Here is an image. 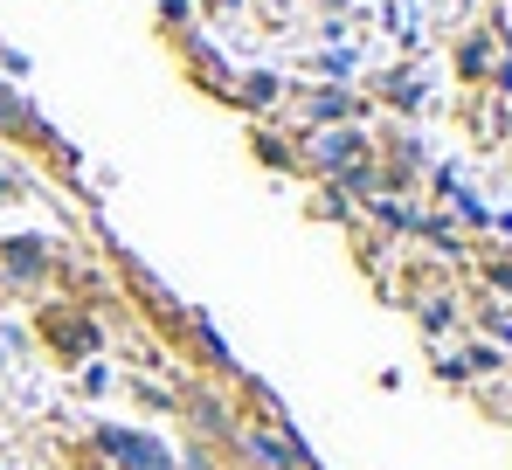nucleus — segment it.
Returning <instances> with one entry per match:
<instances>
[{"mask_svg": "<svg viewBox=\"0 0 512 470\" xmlns=\"http://www.w3.org/2000/svg\"><path fill=\"white\" fill-rule=\"evenodd\" d=\"M229 457L243 470H319V457L305 450V436H298V422L291 415H236V429H229V443H222Z\"/></svg>", "mask_w": 512, "mask_h": 470, "instance_id": "obj_1", "label": "nucleus"}, {"mask_svg": "<svg viewBox=\"0 0 512 470\" xmlns=\"http://www.w3.org/2000/svg\"><path fill=\"white\" fill-rule=\"evenodd\" d=\"M90 450L104 457V470H180L167 436L160 429H132V422H97Z\"/></svg>", "mask_w": 512, "mask_h": 470, "instance_id": "obj_2", "label": "nucleus"}, {"mask_svg": "<svg viewBox=\"0 0 512 470\" xmlns=\"http://www.w3.org/2000/svg\"><path fill=\"white\" fill-rule=\"evenodd\" d=\"M56 242L49 235H0V291L7 298H42L56 277Z\"/></svg>", "mask_w": 512, "mask_h": 470, "instance_id": "obj_3", "label": "nucleus"}, {"mask_svg": "<svg viewBox=\"0 0 512 470\" xmlns=\"http://www.w3.org/2000/svg\"><path fill=\"white\" fill-rule=\"evenodd\" d=\"M173 415L194 429V443H229V429H236V401H229V388L222 381H180L173 388Z\"/></svg>", "mask_w": 512, "mask_h": 470, "instance_id": "obj_4", "label": "nucleus"}, {"mask_svg": "<svg viewBox=\"0 0 512 470\" xmlns=\"http://www.w3.org/2000/svg\"><path fill=\"white\" fill-rule=\"evenodd\" d=\"M35 332H42V346L56 353V360H97V346H104V325L84 312V305H42L35 312Z\"/></svg>", "mask_w": 512, "mask_h": 470, "instance_id": "obj_5", "label": "nucleus"}, {"mask_svg": "<svg viewBox=\"0 0 512 470\" xmlns=\"http://www.w3.org/2000/svg\"><path fill=\"white\" fill-rule=\"evenodd\" d=\"M367 159H374V146H367V132H360V125H326V132H312V146L298 153V166H305V173H319V180H340V173L367 166Z\"/></svg>", "mask_w": 512, "mask_h": 470, "instance_id": "obj_6", "label": "nucleus"}, {"mask_svg": "<svg viewBox=\"0 0 512 470\" xmlns=\"http://www.w3.org/2000/svg\"><path fill=\"white\" fill-rule=\"evenodd\" d=\"M298 111H305V125H312V132H326V125H353L367 104H360L353 90H340V83H319V90H305V104H298Z\"/></svg>", "mask_w": 512, "mask_h": 470, "instance_id": "obj_7", "label": "nucleus"}, {"mask_svg": "<svg viewBox=\"0 0 512 470\" xmlns=\"http://www.w3.org/2000/svg\"><path fill=\"white\" fill-rule=\"evenodd\" d=\"M416 325H423L429 339L457 332V325H464V298H457L450 284H436V291H423V298H416Z\"/></svg>", "mask_w": 512, "mask_h": 470, "instance_id": "obj_8", "label": "nucleus"}, {"mask_svg": "<svg viewBox=\"0 0 512 470\" xmlns=\"http://www.w3.org/2000/svg\"><path fill=\"white\" fill-rule=\"evenodd\" d=\"M367 222H374L381 235H416L423 208H416L409 194H374V201H367Z\"/></svg>", "mask_w": 512, "mask_h": 470, "instance_id": "obj_9", "label": "nucleus"}, {"mask_svg": "<svg viewBox=\"0 0 512 470\" xmlns=\"http://www.w3.org/2000/svg\"><path fill=\"white\" fill-rule=\"evenodd\" d=\"M0 132H14V139H42V146H56L49 139V125L28 111V97H14L7 83H0ZM56 153H70V146H56Z\"/></svg>", "mask_w": 512, "mask_h": 470, "instance_id": "obj_10", "label": "nucleus"}, {"mask_svg": "<svg viewBox=\"0 0 512 470\" xmlns=\"http://www.w3.org/2000/svg\"><path fill=\"white\" fill-rule=\"evenodd\" d=\"M416 235H423L436 256H450V263H471V242H464V229H457V222H443V215H423V222H416Z\"/></svg>", "mask_w": 512, "mask_h": 470, "instance_id": "obj_11", "label": "nucleus"}, {"mask_svg": "<svg viewBox=\"0 0 512 470\" xmlns=\"http://www.w3.org/2000/svg\"><path fill=\"white\" fill-rule=\"evenodd\" d=\"M478 332L499 346V353H512V305H499V298H485L478 305Z\"/></svg>", "mask_w": 512, "mask_h": 470, "instance_id": "obj_12", "label": "nucleus"}, {"mask_svg": "<svg viewBox=\"0 0 512 470\" xmlns=\"http://www.w3.org/2000/svg\"><path fill=\"white\" fill-rule=\"evenodd\" d=\"M464 367H471V381H492V374H506V353L492 339H464Z\"/></svg>", "mask_w": 512, "mask_h": 470, "instance_id": "obj_13", "label": "nucleus"}, {"mask_svg": "<svg viewBox=\"0 0 512 470\" xmlns=\"http://www.w3.org/2000/svg\"><path fill=\"white\" fill-rule=\"evenodd\" d=\"M457 70H464V77H485V70H492V42H485V35H471V42L457 49Z\"/></svg>", "mask_w": 512, "mask_h": 470, "instance_id": "obj_14", "label": "nucleus"}, {"mask_svg": "<svg viewBox=\"0 0 512 470\" xmlns=\"http://www.w3.org/2000/svg\"><path fill=\"white\" fill-rule=\"evenodd\" d=\"M485 291H492L499 305H512V256H492V263H485Z\"/></svg>", "mask_w": 512, "mask_h": 470, "instance_id": "obj_15", "label": "nucleus"}, {"mask_svg": "<svg viewBox=\"0 0 512 470\" xmlns=\"http://www.w3.org/2000/svg\"><path fill=\"white\" fill-rule=\"evenodd\" d=\"M236 104H243V111H270V104H277V77H250Z\"/></svg>", "mask_w": 512, "mask_h": 470, "instance_id": "obj_16", "label": "nucleus"}, {"mask_svg": "<svg viewBox=\"0 0 512 470\" xmlns=\"http://www.w3.org/2000/svg\"><path fill=\"white\" fill-rule=\"evenodd\" d=\"M173 464H180V470H222V464H215V443H180Z\"/></svg>", "mask_w": 512, "mask_h": 470, "instance_id": "obj_17", "label": "nucleus"}, {"mask_svg": "<svg viewBox=\"0 0 512 470\" xmlns=\"http://www.w3.org/2000/svg\"><path fill=\"white\" fill-rule=\"evenodd\" d=\"M436 374H443L450 388H464V381H471V367H464V353H436Z\"/></svg>", "mask_w": 512, "mask_h": 470, "instance_id": "obj_18", "label": "nucleus"}, {"mask_svg": "<svg viewBox=\"0 0 512 470\" xmlns=\"http://www.w3.org/2000/svg\"><path fill=\"white\" fill-rule=\"evenodd\" d=\"M84 394H104L111 388V367H97V360H84V381H77Z\"/></svg>", "mask_w": 512, "mask_h": 470, "instance_id": "obj_19", "label": "nucleus"}, {"mask_svg": "<svg viewBox=\"0 0 512 470\" xmlns=\"http://www.w3.org/2000/svg\"><path fill=\"white\" fill-rule=\"evenodd\" d=\"M14 194H21V180H14V173L0 166V201H14Z\"/></svg>", "mask_w": 512, "mask_h": 470, "instance_id": "obj_20", "label": "nucleus"}, {"mask_svg": "<svg viewBox=\"0 0 512 470\" xmlns=\"http://www.w3.org/2000/svg\"><path fill=\"white\" fill-rule=\"evenodd\" d=\"M0 381H7V339H0Z\"/></svg>", "mask_w": 512, "mask_h": 470, "instance_id": "obj_21", "label": "nucleus"}, {"mask_svg": "<svg viewBox=\"0 0 512 470\" xmlns=\"http://www.w3.org/2000/svg\"><path fill=\"white\" fill-rule=\"evenodd\" d=\"M506 374H512V353H506Z\"/></svg>", "mask_w": 512, "mask_h": 470, "instance_id": "obj_22", "label": "nucleus"}]
</instances>
